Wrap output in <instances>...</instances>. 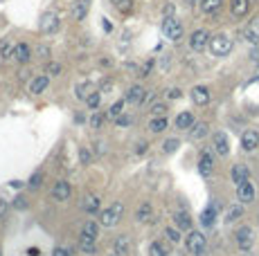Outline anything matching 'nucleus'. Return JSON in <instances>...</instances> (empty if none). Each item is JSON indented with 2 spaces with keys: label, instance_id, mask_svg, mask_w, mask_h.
Masks as SVG:
<instances>
[{
  "label": "nucleus",
  "instance_id": "obj_1",
  "mask_svg": "<svg viewBox=\"0 0 259 256\" xmlns=\"http://www.w3.org/2000/svg\"><path fill=\"white\" fill-rule=\"evenodd\" d=\"M122 216H124V205L122 202H113L104 211H100V225L102 227H115L122 220Z\"/></svg>",
  "mask_w": 259,
  "mask_h": 256
},
{
  "label": "nucleus",
  "instance_id": "obj_2",
  "mask_svg": "<svg viewBox=\"0 0 259 256\" xmlns=\"http://www.w3.org/2000/svg\"><path fill=\"white\" fill-rule=\"evenodd\" d=\"M162 34H164V38H169L172 43H178V40L182 38V34H185V29H182V22L178 20L176 16H164V20H162Z\"/></svg>",
  "mask_w": 259,
  "mask_h": 256
},
{
  "label": "nucleus",
  "instance_id": "obj_3",
  "mask_svg": "<svg viewBox=\"0 0 259 256\" xmlns=\"http://www.w3.org/2000/svg\"><path fill=\"white\" fill-rule=\"evenodd\" d=\"M232 47H234V43H232V38L228 34H216L210 38V52L214 56H228L232 52Z\"/></svg>",
  "mask_w": 259,
  "mask_h": 256
},
{
  "label": "nucleus",
  "instance_id": "obj_4",
  "mask_svg": "<svg viewBox=\"0 0 259 256\" xmlns=\"http://www.w3.org/2000/svg\"><path fill=\"white\" fill-rule=\"evenodd\" d=\"M185 247H187L190 254L198 256V254H203L205 247H208V238H205L203 232H194V229H192V232H187V236H185Z\"/></svg>",
  "mask_w": 259,
  "mask_h": 256
},
{
  "label": "nucleus",
  "instance_id": "obj_5",
  "mask_svg": "<svg viewBox=\"0 0 259 256\" xmlns=\"http://www.w3.org/2000/svg\"><path fill=\"white\" fill-rule=\"evenodd\" d=\"M234 243H236V247H239L244 254H248V252L252 250V245H254V232H252V227L244 225V227L236 229V232H234Z\"/></svg>",
  "mask_w": 259,
  "mask_h": 256
},
{
  "label": "nucleus",
  "instance_id": "obj_6",
  "mask_svg": "<svg viewBox=\"0 0 259 256\" xmlns=\"http://www.w3.org/2000/svg\"><path fill=\"white\" fill-rule=\"evenodd\" d=\"M210 38H212V36L208 34V31L205 29H196L194 34L190 36V47H192V52H205V49L210 47Z\"/></svg>",
  "mask_w": 259,
  "mask_h": 256
},
{
  "label": "nucleus",
  "instance_id": "obj_7",
  "mask_svg": "<svg viewBox=\"0 0 259 256\" xmlns=\"http://www.w3.org/2000/svg\"><path fill=\"white\" fill-rule=\"evenodd\" d=\"M254 198H257V189H254V184L250 182V180H246L244 184L236 187V200H239L241 205H250Z\"/></svg>",
  "mask_w": 259,
  "mask_h": 256
},
{
  "label": "nucleus",
  "instance_id": "obj_8",
  "mask_svg": "<svg viewBox=\"0 0 259 256\" xmlns=\"http://www.w3.org/2000/svg\"><path fill=\"white\" fill-rule=\"evenodd\" d=\"M212 146H214V151H216V155H221V157L230 155V139H228V135L223 133V130H216V133L212 135Z\"/></svg>",
  "mask_w": 259,
  "mask_h": 256
},
{
  "label": "nucleus",
  "instance_id": "obj_9",
  "mask_svg": "<svg viewBox=\"0 0 259 256\" xmlns=\"http://www.w3.org/2000/svg\"><path fill=\"white\" fill-rule=\"evenodd\" d=\"M70 196H72V187H70L68 180H56L54 187H52V198L56 202H66L70 200Z\"/></svg>",
  "mask_w": 259,
  "mask_h": 256
},
{
  "label": "nucleus",
  "instance_id": "obj_10",
  "mask_svg": "<svg viewBox=\"0 0 259 256\" xmlns=\"http://www.w3.org/2000/svg\"><path fill=\"white\" fill-rule=\"evenodd\" d=\"M198 173L203 175V178H210V175L214 173V155H212V151H203L198 155Z\"/></svg>",
  "mask_w": 259,
  "mask_h": 256
},
{
  "label": "nucleus",
  "instance_id": "obj_11",
  "mask_svg": "<svg viewBox=\"0 0 259 256\" xmlns=\"http://www.w3.org/2000/svg\"><path fill=\"white\" fill-rule=\"evenodd\" d=\"M131 250H133V243H131V236H126V234H120L113 241V254L126 256V254H131Z\"/></svg>",
  "mask_w": 259,
  "mask_h": 256
},
{
  "label": "nucleus",
  "instance_id": "obj_12",
  "mask_svg": "<svg viewBox=\"0 0 259 256\" xmlns=\"http://www.w3.org/2000/svg\"><path fill=\"white\" fill-rule=\"evenodd\" d=\"M192 101L196 103V106H208L210 99H212V94H210V88L208 85H194L192 88Z\"/></svg>",
  "mask_w": 259,
  "mask_h": 256
},
{
  "label": "nucleus",
  "instance_id": "obj_13",
  "mask_svg": "<svg viewBox=\"0 0 259 256\" xmlns=\"http://www.w3.org/2000/svg\"><path fill=\"white\" fill-rule=\"evenodd\" d=\"M38 27H41L43 34H50V31H56L59 29V16H56L54 11H48L41 16V22H38Z\"/></svg>",
  "mask_w": 259,
  "mask_h": 256
},
{
  "label": "nucleus",
  "instance_id": "obj_14",
  "mask_svg": "<svg viewBox=\"0 0 259 256\" xmlns=\"http://www.w3.org/2000/svg\"><path fill=\"white\" fill-rule=\"evenodd\" d=\"M216 214H218V205L216 202H210V205L203 209V214H200V225H203V227H214Z\"/></svg>",
  "mask_w": 259,
  "mask_h": 256
},
{
  "label": "nucleus",
  "instance_id": "obj_15",
  "mask_svg": "<svg viewBox=\"0 0 259 256\" xmlns=\"http://www.w3.org/2000/svg\"><path fill=\"white\" fill-rule=\"evenodd\" d=\"M244 38L248 40L250 45H257L259 43V16H254L252 20L246 25V29H244Z\"/></svg>",
  "mask_w": 259,
  "mask_h": 256
},
{
  "label": "nucleus",
  "instance_id": "obj_16",
  "mask_svg": "<svg viewBox=\"0 0 259 256\" xmlns=\"http://www.w3.org/2000/svg\"><path fill=\"white\" fill-rule=\"evenodd\" d=\"M257 146H259V133L257 130H246V133L241 135V148H244L246 153H250Z\"/></svg>",
  "mask_w": 259,
  "mask_h": 256
},
{
  "label": "nucleus",
  "instance_id": "obj_17",
  "mask_svg": "<svg viewBox=\"0 0 259 256\" xmlns=\"http://www.w3.org/2000/svg\"><path fill=\"white\" fill-rule=\"evenodd\" d=\"M230 178L232 182H234V187H239V184H244L246 180H250V171L246 164H234L230 171Z\"/></svg>",
  "mask_w": 259,
  "mask_h": 256
},
{
  "label": "nucleus",
  "instance_id": "obj_18",
  "mask_svg": "<svg viewBox=\"0 0 259 256\" xmlns=\"http://www.w3.org/2000/svg\"><path fill=\"white\" fill-rule=\"evenodd\" d=\"M174 225H176L180 232H192V216L185 209H178L174 214Z\"/></svg>",
  "mask_w": 259,
  "mask_h": 256
},
{
  "label": "nucleus",
  "instance_id": "obj_19",
  "mask_svg": "<svg viewBox=\"0 0 259 256\" xmlns=\"http://www.w3.org/2000/svg\"><path fill=\"white\" fill-rule=\"evenodd\" d=\"M88 9H90V0H74L72 7H70V13H72L74 20H84Z\"/></svg>",
  "mask_w": 259,
  "mask_h": 256
},
{
  "label": "nucleus",
  "instance_id": "obj_20",
  "mask_svg": "<svg viewBox=\"0 0 259 256\" xmlns=\"http://www.w3.org/2000/svg\"><path fill=\"white\" fill-rule=\"evenodd\" d=\"M48 85H50V76H48V74H38V76H34V79L30 81V92H32V94H41V92H46Z\"/></svg>",
  "mask_w": 259,
  "mask_h": 256
},
{
  "label": "nucleus",
  "instance_id": "obj_21",
  "mask_svg": "<svg viewBox=\"0 0 259 256\" xmlns=\"http://www.w3.org/2000/svg\"><path fill=\"white\" fill-rule=\"evenodd\" d=\"M144 99H146V90L142 88V85H133V88L126 92V101L133 103V106H140V103H144Z\"/></svg>",
  "mask_w": 259,
  "mask_h": 256
},
{
  "label": "nucleus",
  "instance_id": "obj_22",
  "mask_svg": "<svg viewBox=\"0 0 259 256\" xmlns=\"http://www.w3.org/2000/svg\"><path fill=\"white\" fill-rule=\"evenodd\" d=\"M250 9V0H230V11L234 18H244Z\"/></svg>",
  "mask_w": 259,
  "mask_h": 256
},
{
  "label": "nucleus",
  "instance_id": "obj_23",
  "mask_svg": "<svg viewBox=\"0 0 259 256\" xmlns=\"http://www.w3.org/2000/svg\"><path fill=\"white\" fill-rule=\"evenodd\" d=\"M208 133H210L208 121H198V124H194V126H192V128H190V139H194V142H198V139H203Z\"/></svg>",
  "mask_w": 259,
  "mask_h": 256
},
{
  "label": "nucleus",
  "instance_id": "obj_24",
  "mask_svg": "<svg viewBox=\"0 0 259 256\" xmlns=\"http://www.w3.org/2000/svg\"><path fill=\"white\" fill-rule=\"evenodd\" d=\"M14 58H16L18 63H28L30 58H32V49H30V45H28V43H18V45H16Z\"/></svg>",
  "mask_w": 259,
  "mask_h": 256
},
{
  "label": "nucleus",
  "instance_id": "obj_25",
  "mask_svg": "<svg viewBox=\"0 0 259 256\" xmlns=\"http://www.w3.org/2000/svg\"><path fill=\"white\" fill-rule=\"evenodd\" d=\"M194 124H196V121H194V115H192L190 110L180 112V115L176 117V128H180V130H190Z\"/></svg>",
  "mask_w": 259,
  "mask_h": 256
},
{
  "label": "nucleus",
  "instance_id": "obj_26",
  "mask_svg": "<svg viewBox=\"0 0 259 256\" xmlns=\"http://www.w3.org/2000/svg\"><path fill=\"white\" fill-rule=\"evenodd\" d=\"M151 218H154V207H151L149 202H144V205L138 207V211H136V220H138V223H149Z\"/></svg>",
  "mask_w": 259,
  "mask_h": 256
},
{
  "label": "nucleus",
  "instance_id": "obj_27",
  "mask_svg": "<svg viewBox=\"0 0 259 256\" xmlns=\"http://www.w3.org/2000/svg\"><path fill=\"white\" fill-rule=\"evenodd\" d=\"M223 2H226V0H200L198 4H200V11L203 13H216Z\"/></svg>",
  "mask_w": 259,
  "mask_h": 256
},
{
  "label": "nucleus",
  "instance_id": "obj_28",
  "mask_svg": "<svg viewBox=\"0 0 259 256\" xmlns=\"http://www.w3.org/2000/svg\"><path fill=\"white\" fill-rule=\"evenodd\" d=\"M167 126H169L167 117H154V119H151V124H149V130L154 135H158V133H164V130H167Z\"/></svg>",
  "mask_w": 259,
  "mask_h": 256
},
{
  "label": "nucleus",
  "instance_id": "obj_29",
  "mask_svg": "<svg viewBox=\"0 0 259 256\" xmlns=\"http://www.w3.org/2000/svg\"><path fill=\"white\" fill-rule=\"evenodd\" d=\"M100 205L102 202H100V198L97 196H86L84 198V202H82V207L88 211V214H97V211H100Z\"/></svg>",
  "mask_w": 259,
  "mask_h": 256
},
{
  "label": "nucleus",
  "instance_id": "obj_30",
  "mask_svg": "<svg viewBox=\"0 0 259 256\" xmlns=\"http://www.w3.org/2000/svg\"><path fill=\"white\" fill-rule=\"evenodd\" d=\"M79 250L84 252V254H95L97 252V245H95V238H88L82 234V241H79Z\"/></svg>",
  "mask_w": 259,
  "mask_h": 256
},
{
  "label": "nucleus",
  "instance_id": "obj_31",
  "mask_svg": "<svg viewBox=\"0 0 259 256\" xmlns=\"http://www.w3.org/2000/svg\"><path fill=\"white\" fill-rule=\"evenodd\" d=\"M124 106H126V99H120V101H115L113 106L108 108V115H106V117H110V119H120V117L124 115Z\"/></svg>",
  "mask_w": 259,
  "mask_h": 256
},
{
  "label": "nucleus",
  "instance_id": "obj_32",
  "mask_svg": "<svg viewBox=\"0 0 259 256\" xmlns=\"http://www.w3.org/2000/svg\"><path fill=\"white\" fill-rule=\"evenodd\" d=\"M241 216H244V205H232L230 209L226 211V223H234V220H239Z\"/></svg>",
  "mask_w": 259,
  "mask_h": 256
},
{
  "label": "nucleus",
  "instance_id": "obj_33",
  "mask_svg": "<svg viewBox=\"0 0 259 256\" xmlns=\"http://www.w3.org/2000/svg\"><path fill=\"white\" fill-rule=\"evenodd\" d=\"M149 256H169V252H167V247H164L162 243L154 241L149 245Z\"/></svg>",
  "mask_w": 259,
  "mask_h": 256
},
{
  "label": "nucleus",
  "instance_id": "obj_34",
  "mask_svg": "<svg viewBox=\"0 0 259 256\" xmlns=\"http://www.w3.org/2000/svg\"><path fill=\"white\" fill-rule=\"evenodd\" d=\"M164 236H167V241L174 243V245H178V243L182 241L180 229H178V227H167V229H164Z\"/></svg>",
  "mask_w": 259,
  "mask_h": 256
},
{
  "label": "nucleus",
  "instance_id": "obj_35",
  "mask_svg": "<svg viewBox=\"0 0 259 256\" xmlns=\"http://www.w3.org/2000/svg\"><path fill=\"white\" fill-rule=\"evenodd\" d=\"M84 236H88V238H97V234H100V225L97 223H92V220H88L86 225H84Z\"/></svg>",
  "mask_w": 259,
  "mask_h": 256
},
{
  "label": "nucleus",
  "instance_id": "obj_36",
  "mask_svg": "<svg viewBox=\"0 0 259 256\" xmlns=\"http://www.w3.org/2000/svg\"><path fill=\"white\" fill-rule=\"evenodd\" d=\"M43 180H46V173H43V171H36V173L32 175V178H30V189H38L43 184Z\"/></svg>",
  "mask_w": 259,
  "mask_h": 256
},
{
  "label": "nucleus",
  "instance_id": "obj_37",
  "mask_svg": "<svg viewBox=\"0 0 259 256\" xmlns=\"http://www.w3.org/2000/svg\"><path fill=\"white\" fill-rule=\"evenodd\" d=\"M178 146H180V142H178L176 137H172V139H167V142L162 144V153H167V155H169V153H176Z\"/></svg>",
  "mask_w": 259,
  "mask_h": 256
},
{
  "label": "nucleus",
  "instance_id": "obj_38",
  "mask_svg": "<svg viewBox=\"0 0 259 256\" xmlns=\"http://www.w3.org/2000/svg\"><path fill=\"white\" fill-rule=\"evenodd\" d=\"M110 2H113L122 13H128L133 9V0H110Z\"/></svg>",
  "mask_w": 259,
  "mask_h": 256
},
{
  "label": "nucleus",
  "instance_id": "obj_39",
  "mask_svg": "<svg viewBox=\"0 0 259 256\" xmlns=\"http://www.w3.org/2000/svg\"><path fill=\"white\" fill-rule=\"evenodd\" d=\"M154 65H156V58H146V61L140 65V76H149L151 70H154Z\"/></svg>",
  "mask_w": 259,
  "mask_h": 256
},
{
  "label": "nucleus",
  "instance_id": "obj_40",
  "mask_svg": "<svg viewBox=\"0 0 259 256\" xmlns=\"http://www.w3.org/2000/svg\"><path fill=\"white\" fill-rule=\"evenodd\" d=\"M100 99H102V92H90L86 99V106L92 108V110H97V106H100Z\"/></svg>",
  "mask_w": 259,
  "mask_h": 256
},
{
  "label": "nucleus",
  "instance_id": "obj_41",
  "mask_svg": "<svg viewBox=\"0 0 259 256\" xmlns=\"http://www.w3.org/2000/svg\"><path fill=\"white\" fill-rule=\"evenodd\" d=\"M104 119H106V115H102V112H95V115L90 117V126H92V128H102Z\"/></svg>",
  "mask_w": 259,
  "mask_h": 256
},
{
  "label": "nucleus",
  "instance_id": "obj_42",
  "mask_svg": "<svg viewBox=\"0 0 259 256\" xmlns=\"http://www.w3.org/2000/svg\"><path fill=\"white\" fill-rule=\"evenodd\" d=\"M164 110H167L164 103H154V106H151V112H154L156 117H164Z\"/></svg>",
  "mask_w": 259,
  "mask_h": 256
},
{
  "label": "nucleus",
  "instance_id": "obj_43",
  "mask_svg": "<svg viewBox=\"0 0 259 256\" xmlns=\"http://www.w3.org/2000/svg\"><path fill=\"white\" fill-rule=\"evenodd\" d=\"M79 162L82 164H90V151L88 148H79Z\"/></svg>",
  "mask_w": 259,
  "mask_h": 256
},
{
  "label": "nucleus",
  "instance_id": "obj_44",
  "mask_svg": "<svg viewBox=\"0 0 259 256\" xmlns=\"http://www.w3.org/2000/svg\"><path fill=\"white\" fill-rule=\"evenodd\" d=\"M167 97H169V99H180V97H182L180 88H169V90H167Z\"/></svg>",
  "mask_w": 259,
  "mask_h": 256
},
{
  "label": "nucleus",
  "instance_id": "obj_45",
  "mask_svg": "<svg viewBox=\"0 0 259 256\" xmlns=\"http://www.w3.org/2000/svg\"><path fill=\"white\" fill-rule=\"evenodd\" d=\"M131 117H126V115H122V117H120V119H115V124H118L120 126V128H122V126H128V124H131Z\"/></svg>",
  "mask_w": 259,
  "mask_h": 256
},
{
  "label": "nucleus",
  "instance_id": "obj_46",
  "mask_svg": "<svg viewBox=\"0 0 259 256\" xmlns=\"http://www.w3.org/2000/svg\"><path fill=\"white\" fill-rule=\"evenodd\" d=\"M146 148H149V144H146V142H138L136 153H138V155H144V153H146Z\"/></svg>",
  "mask_w": 259,
  "mask_h": 256
},
{
  "label": "nucleus",
  "instance_id": "obj_47",
  "mask_svg": "<svg viewBox=\"0 0 259 256\" xmlns=\"http://www.w3.org/2000/svg\"><path fill=\"white\" fill-rule=\"evenodd\" d=\"M7 211H10V205H7V200H0V218H5Z\"/></svg>",
  "mask_w": 259,
  "mask_h": 256
},
{
  "label": "nucleus",
  "instance_id": "obj_48",
  "mask_svg": "<svg viewBox=\"0 0 259 256\" xmlns=\"http://www.w3.org/2000/svg\"><path fill=\"white\" fill-rule=\"evenodd\" d=\"M48 72H52V74H59L61 65H59V63H50V65H48Z\"/></svg>",
  "mask_w": 259,
  "mask_h": 256
},
{
  "label": "nucleus",
  "instance_id": "obj_49",
  "mask_svg": "<svg viewBox=\"0 0 259 256\" xmlns=\"http://www.w3.org/2000/svg\"><path fill=\"white\" fill-rule=\"evenodd\" d=\"M52 256H70V252L64 250V247H56V250L52 252Z\"/></svg>",
  "mask_w": 259,
  "mask_h": 256
},
{
  "label": "nucleus",
  "instance_id": "obj_50",
  "mask_svg": "<svg viewBox=\"0 0 259 256\" xmlns=\"http://www.w3.org/2000/svg\"><path fill=\"white\" fill-rule=\"evenodd\" d=\"M95 146H97V148H95V151H97V155H102V153H106V144H104V142H97Z\"/></svg>",
  "mask_w": 259,
  "mask_h": 256
},
{
  "label": "nucleus",
  "instance_id": "obj_51",
  "mask_svg": "<svg viewBox=\"0 0 259 256\" xmlns=\"http://www.w3.org/2000/svg\"><path fill=\"white\" fill-rule=\"evenodd\" d=\"M16 207H20V209H25V207H28V205H25V198H16Z\"/></svg>",
  "mask_w": 259,
  "mask_h": 256
},
{
  "label": "nucleus",
  "instance_id": "obj_52",
  "mask_svg": "<svg viewBox=\"0 0 259 256\" xmlns=\"http://www.w3.org/2000/svg\"><path fill=\"white\" fill-rule=\"evenodd\" d=\"M28 254H30V256H38V247H30Z\"/></svg>",
  "mask_w": 259,
  "mask_h": 256
},
{
  "label": "nucleus",
  "instance_id": "obj_53",
  "mask_svg": "<svg viewBox=\"0 0 259 256\" xmlns=\"http://www.w3.org/2000/svg\"><path fill=\"white\" fill-rule=\"evenodd\" d=\"M185 2H187V4H190V7H192V4H196V2H200V0H185Z\"/></svg>",
  "mask_w": 259,
  "mask_h": 256
},
{
  "label": "nucleus",
  "instance_id": "obj_54",
  "mask_svg": "<svg viewBox=\"0 0 259 256\" xmlns=\"http://www.w3.org/2000/svg\"><path fill=\"white\" fill-rule=\"evenodd\" d=\"M0 256H2V252H0Z\"/></svg>",
  "mask_w": 259,
  "mask_h": 256
},
{
  "label": "nucleus",
  "instance_id": "obj_55",
  "mask_svg": "<svg viewBox=\"0 0 259 256\" xmlns=\"http://www.w3.org/2000/svg\"><path fill=\"white\" fill-rule=\"evenodd\" d=\"M113 256H118V254H113Z\"/></svg>",
  "mask_w": 259,
  "mask_h": 256
}]
</instances>
